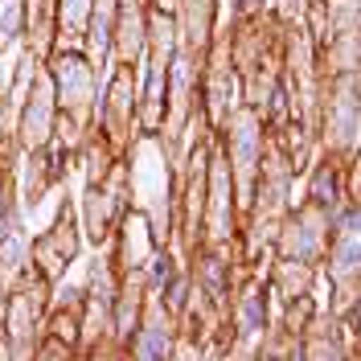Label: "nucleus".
<instances>
[{"mask_svg":"<svg viewBox=\"0 0 361 361\" xmlns=\"http://www.w3.org/2000/svg\"><path fill=\"white\" fill-rule=\"evenodd\" d=\"M45 128H49V87L37 82L33 94H29V119H25V140L29 144H42Z\"/></svg>","mask_w":361,"mask_h":361,"instance_id":"nucleus-1","label":"nucleus"},{"mask_svg":"<svg viewBox=\"0 0 361 361\" xmlns=\"http://www.w3.org/2000/svg\"><path fill=\"white\" fill-rule=\"evenodd\" d=\"M62 82H66V107H82L87 103V66L82 62H62Z\"/></svg>","mask_w":361,"mask_h":361,"instance_id":"nucleus-2","label":"nucleus"},{"mask_svg":"<svg viewBox=\"0 0 361 361\" xmlns=\"http://www.w3.org/2000/svg\"><path fill=\"white\" fill-rule=\"evenodd\" d=\"M82 17H87V4H82V0H66V29H70V25L78 29Z\"/></svg>","mask_w":361,"mask_h":361,"instance_id":"nucleus-3","label":"nucleus"}]
</instances>
